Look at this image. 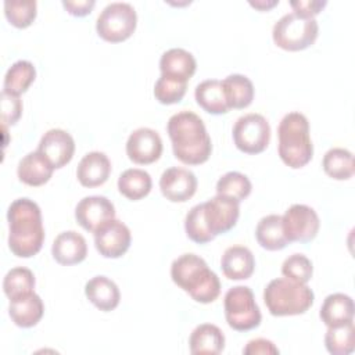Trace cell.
Returning <instances> with one entry per match:
<instances>
[{
	"label": "cell",
	"mask_w": 355,
	"mask_h": 355,
	"mask_svg": "<svg viewBox=\"0 0 355 355\" xmlns=\"http://www.w3.org/2000/svg\"><path fill=\"white\" fill-rule=\"evenodd\" d=\"M319 25L315 18L287 12L279 18L272 29L276 46L288 51H298L312 46L318 37Z\"/></svg>",
	"instance_id": "obj_6"
},
{
	"label": "cell",
	"mask_w": 355,
	"mask_h": 355,
	"mask_svg": "<svg viewBox=\"0 0 355 355\" xmlns=\"http://www.w3.org/2000/svg\"><path fill=\"white\" fill-rule=\"evenodd\" d=\"M126 154L135 164L147 165L155 162L162 154L161 136L151 128L133 130L126 141Z\"/></svg>",
	"instance_id": "obj_13"
},
{
	"label": "cell",
	"mask_w": 355,
	"mask_h": 355,
	"mask_svg": "<svg viewBox=\"0 0 355 355\" xmlns=\"http://www.w3.org/2000/svg\"><path fill=\"white\" fill-rule=\"evenodd\" d=\"M282 273L284 277L298 283H308L313 273L311 259L304 254H293L287 257L282 265Z\"/></svg>",
	"instance_id": "obj_37"
},
{
	"label": "cell",
	"mask_w": 355,
	"mask_h": 355,
	"mask_svg": "<svg viewBox=\"0 0 355 355\" xmlns=\"http://www.w3.org/2000/svg\"><path fill=\"white\" fill-rule=\"evenodd\" d=\"M54 166L50 161L39 151L28 153L18 162L17 175L19 180L28 186H42L47 183L54 172Z\"/></svg>",
	"instance_id": "obj_22"
},
{
	"label": "cell",
	"mask_w": 355,
	"mask_h": 355,
	"mask_svg": "<svg viewBox=\"0 0 355 355\" xmlns=\"http://www.w3.org/2000/svg\"><path fill=\"white\" fill-rule=\"evenodd\" d=\"M322 166L330 178L336 180H347L352 178L355 172L354 155L349 150L341 147H333L323 155Z\"/></svg>",
	"instance_id": "obj_30"
},
{
	"label": "cell",
	"mask_w": 355,
	"mask_h": 355,
	"mask_svg": "<svg viewBox=\"0 0 355 355\" xmlns=\"http://www.w3.org/2000/svg\"><path fill=\"white\" fill-rule=\"evenodd\" d=\"M8 247L19 258L36 255L44 241V227L39 205L28 198L14 200L7 211Z\"/></svg>",
	"instance_id": "obj_2"
},
{
	"label": "cell",
	"mask_w": 355,
	"mask_h": 355,
	"mask_svg": "<svg viewBox=\"0 0 355 355\" xmlns=\"http://www.w3.org/2000/svg\"><path fill=\"white\" fill-rule=\"evenodd\" d=\"M137 25V14L132 4L114 1L107 4L96 21V31L101 39L119 43L132 36Z\"/></svg>",
	"instance_id": "obj_8"
},
{
	"label": "cell",
	"mask_w": 355,
	"mask_h": 355,
	"mask_svg": "<svg viewBox=\"0 0 355 355\" xmlns=\"http://www.w3.org/2000/svg\"><path fill=\"white\" fill-rule=\"evenodd\" d=\"M277 151L282 161L290 168L305 166L313 155V144L309 136L308 118L293 111L286 114L277 128Z\"/></svg>",
	"instance_id": "obj_4"
},
{
	"label": "cell",
	"mask_w": 355,
	"mask_h": 355,
	"mask_svg": "<svg viewBox=\"0 0 355 355\" xmlns=\"http://www.w3.org/2000/svg\"><path fill=\"white\" fill-rule=\"evenodd\" d=\"M8 313L17 326L28 329L40 322L44 313V305L35 291H29L10 300Z\"/></svg>",
	"instance_id": "obj_17"
},
{
	"label": "cell",
	"mask_w": 355,
	"mask_h": 355,
	"mask_svg": "<svg viewBox=\"0 0 355 355\" xmlns=\"http://www.w3.org/2000/svg\"><path fill=\"white\" fill-rule=\"evenodd\" d=\"M75 218L85 230L94 233L100 226L115 218V207L104 196H87L76 204Z\"/></svg>",
	"instance_id": "obj_14"
},
{
	"label": "cell",
	"mask_w": 355,
	"mask_h": 355,
	"mask_svg": "<svg viewBox=\"0 0 355 355\" xmlns=\"http://www.w3.org/2000/svg\"><path fill=\"white\" fill-rule=\"evenodd\" d=\"M111 173V162L101 151H90L83 155L76 168V178L85 187H97L107 182Z\"/></svg>",
	"instance_id": "obj_20"
},
{
	"label": "cell",
	"mask_w": 355,
	"mask_h": 355,
	"mask_svg": "<svg viewBox=\"0 0 355 355\" xmlns=\"http://www.w3.org/2000/svg\"><path fill=\"white\" fill-rule=\"evenodd\" d=\"M184 230H186L187 237L198 244H205L215 239L205 225L202 202L191 207L190 211L186 214Z\"/></svg>",
	"instance_id": "obj_36"
},
{
	"label": "cell",
	"mask_w": 355,
	"mask_h": 355,
	"mask_svg": "<svg viewBox=\"0 0 355 355\" xmlns=\"http://www.w3.org/2000/svg\"><path fill=\"white\" fill-rule=\"evenodd\" d=\"M354 301L349 295L333 293L324 298L319 316L327 327H334L354 322Z\"/></svg>",
	"instance_id": "obj_24"
},
{
	"label": "cell",
	"mask_w": 355,
	"mask_h": 355,
	"mask_svg": "<svg viewBox=\"0 0 355 355\" xmlns=\"http://www.w3.org/2000/svg\"><path fill=\"white\" fill-rule=\"evenodd\" d=\"M36 78V69L28 60L15 61L6 72L3 92L19 96L28 90Z\"/></svg>",
	"instance_id": "obj_31"
},
{
	"label": "cell",
	"mask_w": 355,
	"mask_h": 355,
	"mask_svg": "<svg viewBox=\"0 0 355 355\" xmlns=\"http://www.w3.org/2000/svg\"><path fill=\"white\" fill-rule=\"evenodd\" d=\"M87 300L100 311L110 312L115 309L121 300V293L115 282L107 276H94L85 286Z\"/></svg>",
	"instance_id": "obj_23"
},
{
	"label": "cell",
	"mask_w": 355,
	"mask_h": 355,
	"mask_svg": "<svg viewBox=\"0 0 355 355\" xmlns=\"http://www.w3.org/2000/svg\"><path fill=\"white\" fill-rule=\"evenodd\" d=\"M171 277L175 284L189 293V295L201 304L214 302L220 293V282L207 262L193 254H182L171 265Z\"/></svg>",
	"instance_id": "obj_3"
},
{
	"label": "cell",
	"mask_w": 355,
	"mask_h": 355,
	"mask_svg": "<svg viewBox=\"0 0 355 355\" xmlns=\"http://www.w3.org/2000/svg\"><path fill=\"white\" fill-rule=\"evenodd\" d=\"M251 189H252V184L250 179L244 173L236 172V171H230L225 173L216 182V194L232 197L239 202L250 196Z\"/></svg>",
	"instance_id": "obj_34"
},
{
	"label": "cell",
	"mask_w": 355,
	"mask_h": 355,
	"mask_svg": "<svg viewBox=\"0 0 355 355\" xmlns=\"http://www.w3.org/2000/svg\"><path fill=\"white\" fill-rule=\"evenodd\" d=\"M0 104H1V123L3 126L14 125L21 114H22V101L19 100V96L1 92L0 94Z\"/></svg>",
	"instance_id": "obj_39"
},
{
	"label": "cell",
	"mask_w": 355,
	"mask_h": 355,
	"mask_svg": "<svg viewBox=\"0 0 355 355\" xmlns=\"http://www.w3.org/2000/svg\"><path fill=\"white\" fill-rule=\"evenodd\" d=\"M223 275L230 280L248 279L255 268V259L250 248L244 245L227 247L220 258Z\"/></svg>",
	"instance_id": "obj_21"
},
{
	"label": "cell",
	"mask_w": 355,
	"mask_h": 355,
	"mask_svg": "<svg viewBox=\"0 0 355 355\" xmlns=\"http://www.w3.org/2000/svg\"><path fill=\"white\" fill-rule=\"evenodd\" d=\"M159 189L164 197L172 202H184L191 198L197 190L196 175L184 168L172 166L162 172Z\"/></svg>",
	"instance_id": "obj_15"
},
{
	"label": "cell",
	"mask_w": 355,
	"mask_h": 355,
	"mask_svg": "<svg viewBox=\"0 0 355 355\" xmlns=\"http://www.w3.org/2000/svg\"><path fill=\"white\" fill-rule=\"evenodd\" d=\"M270 140V125L261 114L250 112L240 116L233 126V141L245 154L262 153Z\"/></svg>",
	"instance_id": "obj_9"
},
{
	"label": "cell",
	"mask_w": 355,
	"mask_h": 355,
	"mask_svg": "<svg viewBox=\"0 0 355 355\" xmlns=\"http://www.w3.org/2000/svg\"><path fill=\"white\" fill-rule=\"evenodd\" d=\"M189 347H190V352L194 355H200V354L218 355L225 348L223 331L212 323L198 324L190 334Z\"/></svg>",
	"instance_id": "obj_25"
},
{
	"label": "cell",
	"mask_w": 355,
	"mask_h": 355,
	"mask_svg": "<svg viewBox=\"0 0 355 355\" xmlns=\"http://www.w3.org/2000/svg\"><path fill=\"white\" fill-rule=\"evenodd\" d=\"M37 150L57 169L62 168L72 159L75 153V141L67 130L55 128L47 130L42 136Z\"/></svg>",
	"instance_id": "obj_16"
},
{
	"label": "cell",
	"mask_w": 355,
	"mask_h": 355,
	"mask_svg": "<svg viewBox=\"0 0 355 355\" xmlns=\"http://www.w3.org/2000/svg\"><path fill=\"white\" fill-rule=\"evenodd\" d=\"M51 254L53 258L61 265H75L86 258L87 244L80 233L75 230H67L54 239Z\"/></svg>",
	"instance_id": "obj_19"
},
{
	"label": "cell",
	"mask_w": 355,
	"mask_h": 355,
	"mask_svg": "<svg viewBox=\"0 0 355 355\" xmlns=\"http://www.w3.org/2000/svg\"><path fill=\"white\" fill-rule=\"evenodd\" d=\"M243 354L245 355H268V354H279V348L266 338H254L247 343L243 348Z\"/></svg>",
	"instance_id": "obj_41"
},
{
	"label": "cell",
	"mask_w": 355,
	"mask_h": 355,
	"mask_svg": "<svg viewBox=\"0 0 355 355\" xmlns=\"http://www.w3.org/2000/svg\"><path fill=\"white\" fill-rule=\"evenodd\" d=\"M283 230L288 241L306 243L319 232V216L313 208L305 204H293L282 216Z\"/></svg>",
	"instance_id": "obj_10"
},
{
	"label": "cell",
	"mask_w": 355,
	"mask_h": 355,
	"mask_svg": "<svg viewBox=\"0 0 355 355\" xmlns=\"http://www.w3.org/2000/svg\"><path fill=\"white\" fill-rule=\"evenodd\" d=\"M225 318L227 324L237 331H248L259 326L262 315L248 286L229 288L223 298Z\"/></svg>",
	"instance_id": "obj_7"
},
{
	"label": "cell",
	"mask_w": 355,
	"mask_h": 355,
	"mask_svg": "<svg viewBox=\"0 0 355 355\" xmlns=\"http://www.w3.org/2000/svg\"><path fill=\"white\" fill-rule=\"evenodd\" d=\"M255 237L258 244L269 251L284 248L290 241L283 230L282 215L270 214L259 219L255 227Z\"/></svg>",
	"instance_id": "obj_27"
},
{
	"label": "cell",
	"mask_w": 355,
	"mask_h": 355,
	"mask_svg": "<svg viewBox=\"0 0 355 355\" xmlns=\"http://www.w3.org/2000/svg\"><path fill=\"white\" fill-rule=\"evenodd\" d=\"M277 3H279V0H255V1L251 0L250 1V4L252 7H255V8L261 10V11H266V10L272 8V7H275Z\"/></svg>",
	"instance_id": "obj_43"
},
{
	"label": "cell",
	"mask_w": 355,
	"mask_h": 355,
	"mask_svg": "<svg viewBox=\"0 0 355 355\" xmlns=\"http://www.w3.org/2000/svg\"><path fill=\"white\" fill-rule=\"evenodd\" d=\"M315 294L306 283L287 277H277L263 290V301L273 316H291L305 313L313 304Z\"/></svg>",
	"instance_id": "obj_5"
},
{
	"label": "cell",
	"mask_w": 355,
	"mask_h": 355,
	"mask_svg": "<svg viewBox=\"0 0 355 355\" xmlns=\"http://www.w3.org/2000/svg\"><path fill=\"white\" fill-rule=\"evenodd\" d=\"M96 1L94 0H62L64 8L75 17H85L92 12Z\"/></svg>",
	"instance_id": "obj_42"
},
{
	"label": "cell",
	"mask_w": 355,
	"mask_h": 355,
	"mask_svg": "<svg viewBox=\"0 0 355 355\" xmlns=\"http://www.w3.org/2000/svg\"><path fill=\"white\" fill-rule=\"evenodd\" d=\"M33 288H35L33 272L24 266H15L10 269L3 279V290L10 300L21 294L33 291Z\"/></svg>",
	"instance_id": "obj_33"
},
{
	"label": "cell",
	"mask_w": 355,
	"mask_h": 355,
	"mask_svg": "<svg viewBox=\"0 0 355 355\" xmlns=\"http://www.w3.org/2000/svg\"><path fill=\"white\" fill-rule=\"evenodd\" d=\"M239 204L237 200L222 194H216L202 202L204 220L214 237L223 234L236 226L240 215Z\"/></svg>",
	"instance_id": "obj_11"
},
{
	"label": "cell",
	"mask_w": 355,
	"mask_h": 355,
	"mask_svg": "<svg viewBox=\"0 0 355 355\" xmlns=\"http://www.w3.org/2000/svg\"><path fill=\"white\" fill-rule=\"evenodd\" d=\"M186 89L187 83L161 75L154 85V96L161 104H175L184 97Z\"/></svg>",
	"instance_id": "obj_38"
},
{
	"label": "cell",
	"mask_w": 355,
	"mask_h": 355,
	"mask_svg": "<svg viewBox=\"0 0 355 355\" xmlns=\"http://www.w3.org/2000/svg\"><path fill=\"white\" fill-rule=\"evenodd\" d=\"M327 4L326 0L320 1V0H291L290 6L293 7L294 12L302 15V17H308V18H315L316 14H319L324 6Z\"/></svg>",
	"instance_id": "obj_40"
},
{
	"label": "cell",
	"mask_w": 355,
	"mask_h": 355,
	"mask_svg": "<svg viewBox=\"0 0 355 355\" xmlns=\"http://www.w3.org/2000/svg\"><path fill=\"white\" fill-rule=\"evenodd\" d=\"M151 186V176L144 169L129 168L123 171L118 178L119 193L132 201H137L146 197L150 193Z\"/></svg>",
	"instance_id": "obj_29"
},
{
	"label": "cell",
	"mask_w": 355,
	"mask_h": 355,
	"mask_svg": "<svg viewBox=\"0 0 355 355\" xmlns=\"http://www.w3.org/2000/svg\"><path fill=\"white\" fill-rule=\"evenodd\" d=\"M132 234L129 227L118 220L111 219L94 232V245L100 255L105 258H119L130 247Z\"/></svg>",
	"instance_id": "obj_12"
},
{
	"label": "cell",
	"mask_w": 355,
	"mask_h": 355,
	"mask_svg": "<svg viewBox=\"0 0 355 355\" xmlns=\"http://www.w3.org/2000/svg\"><path fill=\"white\" fill-rule=\"evenodd\" d=\"M175 157L187 165L205 162L212 153L211 137L202 119L193 111L173 114L166 125Z\"/></svg>",
	"instance_id": "obj_1"
},
{
	"label": "cell",
	"mask_w": 355,
	"mask_h": 355,
	"mask_svg": "<svg viewBox=\"0 0 355 355\" xmlns=\"http://www.w3.org/2000/svg\"><path fill=\"white\" fill-rule=\"evenodd\" d=\"M324 345L333 355H349L355 349V327L354 322L327 327L324 334Z\"/></svg>",
	"instance_id": "obj_32"
},
{
	"label": "cell",
	"mask_w": 355,
	"mask_h": 355,
	"mask_svg": "<svg viewBox=\"0 0 355 355\" xmlns=\"http://www.w3.org/2000/svg\"><path fill=\"white\" fill-rule=\"evenodd\" d=\"M229 108H245L254 100V85L241 73H232L220 80Z\"/></svg>",
	"instance_id": "obj_28"
},
{
	"label": "cell",
	"mask_w": 355,
	"mask_h": 355,
	"mask_svg": "<svg viewBox=\"0 0 355 355\" xmlns=\"http://www.w3.org/2000/svg\"><path fill=\"white\" fill-rule=\"evenodd\" d=\"M37 4L35 0H6L4 14L11 25L17 28L29 26L35 18Z\"/></svg>",
	"instance_id": "obj_35"
},
{
	"label": "cell",
	"mask_w": 355,
	"mask_h": 355,
	"mask_svg": "<svg viewBox=\"0 0 355 355\" xmlns=\"http://www.w3.org/2000/svg\"><path fill=\"white\" fill-rule=\"evenodd\" d=\"M194 97L197 104L207 112L214 115L226 114L230 108L220 80L207 79L196 86Z\"/></svg>",
	"instance_id": "obj_26"
},
{
	"label": "cell",
	"mask_w": 355,
	"mask_h": 355,
	"mask_svg": "<svg viewBox=\"0 0 355 355\" xmlns=\"http://www.w3.org/2000/svg\"><path fill=\"white\" fill-rule=\"evenodd\" d=\"M197 62L194 55L180 47H173L166 50L159 58L161 75L169 79H175L187 83L194 75Z\"/></svg>",
	"instance_id": "obj_18"
}]
</instances>
